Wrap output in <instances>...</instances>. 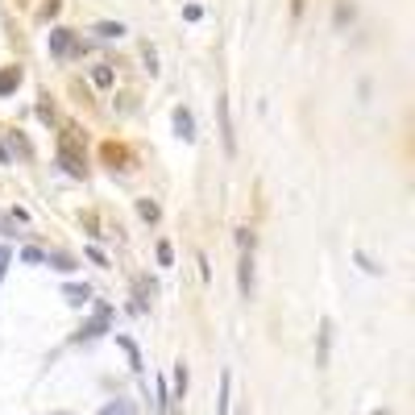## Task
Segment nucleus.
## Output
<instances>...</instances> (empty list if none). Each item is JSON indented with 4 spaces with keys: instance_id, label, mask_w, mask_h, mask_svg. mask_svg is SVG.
Instances as JSON below:
<instances>
[{
    "instance_id": "f257e3e1",
    "label": "nucleus",
    "mask_w": 415,
    "mask_h": 415,
    "mask_svg": "<svg viewBox=\"0 0 415 415\" xmlns=\"http://www.w3.org/2000/svg\"><path fill=\"white\" fill-rule=\"evenodd\" d=\"M79 38H75L71 29H50V54H54V58H75V54H79Z\"/></svg>"
},
{
    "instance_id": "f03ea898",
    "label": "nucleus",
    "mask_w": 415,
    "mask_h": 415,
    "mask_svg": "<svg viewBox=\"0 0 415 415\" xmlns=\"http://www.w3.org/2000/svg\"><path fill=\"white\" fill-rule=\"evenodd\" d=\"M237 287H241V299H253V253H241L237 262Z\"/></svg>"
},
{
    "instance_id": "7ed1b4c3",
    "label": "nucleus",
    "mask_w": 415,
    "mask_h": 415,
    "mask_svg": "<svg viewBox=\"0 0 415 415\" xmlns=\"http://www.w3.org/2000/svg\"><path fill=\"white\" fill-rule=\"evenodd\" d=\"M220 137H224V149L237 154V133H233V117H228V100L220 96Z\"/></svg>"
},
{
    "instance_id": "20e7f679",
    "label": "nucleus",
    "mask_w": 415,
    "mask_h": 415,
    "mask_svg": "<svg viewBox=\"0 0 415 415\" xmlns=\"http://www.w3.org/2000/svg\"><path fill=\"white\" fill-rule=\"evenodd\" d=\"M58 162L67 167V174H83V171H88V167H83V158L71 149V142H63V149H58Z\"/></svg>"
},
{
    "instance_id": "39448f33",
    "label": "nucleus",
    "mask_w": 415,
    "mask_h": 415,
    "mask_svg": "<svg viewBox=\"0 0 415 415\" xmlns=\"http://www.w3.org/2000/svg\"><path fill=\"white\" fill-rule=\"evenodd\" d=\"M228 403H233V374L224 369V374H220V399H216V415H228Z\"/></svg>"
},
{
    "instance_id": "423d86ee",
    "label": "nucleus",
    "mask_w": 415,
    "mask_h": 415,
    "mask_svg": "<svg viewBox=\"0 0 415 415\" xmlns=\"http://www.w3.org/2000/svg\"><path fill=\"white\" fill-rule=\"evenodd\" d=\"M174 129H179V137H183V142H191V137H196V121H191V112H187V108H174Z\"/></svg>"
},
{
    "instance_id": "0eeeda50",
    "label": "nucleus",
    "mask_w": 415,
    "mask_h": 415,
    "mask_svg": "<svg viewBox=\"0 0 415 415\" xmlns=\"http://www.w3.org/2000/svg\"><path fill=\"white\" fill-rule=\"evenodd\" d=\"M104 328H108V308H100V316L92 320V324H88V328H83V332H79V337H83V341H92V337H100V332H104Z\"/></svg>"
},
{
    "instance_id": "6e6552de",
    "label": "nucleus",
    "mask_w": 415,
    "mask_h": 415,
    "mask_svg": "<svg viewBox=\"0 0 415 415\" xmlns=\"http://www.w3.org/2000/svg\"><path fill=\"white\" fill-rule=\"evenodd\" d=\"M112 79H117V75H112L108 63H100L96 71H92V83H96V88H112Z\"/></svg>"
},
{
    "instance_id": "1a4fd4ad",
    "label": "nucleus",
    "mask_w": 415,
    "mask_h": 415,
    "mask_svg": "<svg viewBox=\"0 0 415 415\" xmlns=\"http://www.w3.org/2000/svg\"><path fill=\"white\" fill-rule=\"evenodd\" d=\"M17 83H21V71H17V67H13V71H0V96H9Z\"/></svg>"
},
{
    "instance_id": "9d476101",
    "label": "nucleus",
    "mask_w": 415,
    "mask_h": 415,
    "mask_svg": "<svg viewBox=\"0 0 415 415\" xmlns=\"http://www.w3.org/2000/svg\"><path fill=\"white\" fill-rule=\"evenodd\" d=\"M183 394H187V366L179 362V366H174V399H183ZM174 399H171V403H174Z\"/></svg>"
},
{
    "instance_id": "9b49d317",
    "label": "nucleus",
    "mask_w": 415,
    "mask_h": 415,
    "mask_svg": "<svg viewBox=\"0 0 415 415\" xmlns=\"http://www.w3.org/2000/svg\"><path fill=\"white\" fill-rule=\"evenodd\" d=\"M328 341H332V320H324V328H320V366L328 362Z\"/></svg>"
},
{
    "instance_id": "f8f14e48",
    "label": "nucleus",
    "mask_w": 415,
    "mask_h": 415,
    "mask_svg": "<svg viewBox=\"0 0 415 415\" xmlns=\"http://www.w3.org/2000/svg\"><path fill=\"white\" fill-rule=\"evenodd\" d=\"M21 258L29 262V266H50V262H46L50 253H42V249H33V245H25V249H21Z\"/></svg>"
},
{
    "instance_id": "ddd939ff",
    "label": "nucleus",
    "mask_w": 415,
    "mask_h": 415,
    "mask_svg": "<svg viewBox=\"0 0 415 415\" xmlns=\"http://www.w3.org/2000/svg\"><path fill=\"white\" fill-rule=\"evenodd\" d=\"M63 295H67V303H71V308H83V303H88V295H92V291H88V287H67Z\"/></svg>"
},
{
    "instance_id": "4468645a",
    "label": "nucleus",
    "mask_w": 415,
    "mask_h": 415,
    "mask_svg": "<svg viewBox=\"0 0 415 415\" xmlns=\"http://www.w3.org/2000/svg\"><path fill=\"white\" fill-rule=\"evenodd\" d=\"M100 415H133V403H125V399H117V403H108Z\"/></svg>"
},
{
    "instance_id": "2eb2a0df",
    "label": "nucleus",
    "mask_w": 415,
    "mask_h": 415,
    "mask_svg": "<svg viewBox=\"0 0 415 415\" xmlns=\"http://www.w3.org/2000/svg\"><path fill=\"white\" fill-rule=\"evenodd\" d=\"M96 33H100V38H121V33H125V25H121V21H117V25H112V21H104V25H96Z\"/></svg>"
},
{
    "instance_id": "dca6fc26",
    "label": "nucleus",
    "mask_w": 415,
    "mask_h": 415,
    "mask_svg": "<svg viewBox=\"0 0 415 415\" xmlns=\"http://www.w3.org/2000/svg\"><path fill=\"white\" fill-rule=\"evenodd\" d=\"M137 212H142L146 220H158V204H149V199H142V204H137Z\"/></svg>"
},
{
    "instance_id": "f3484780",
    "label": "nucleus",
    "mask_w": 415,
    "mask_h": 415,
    "mask_svg": "<svg viewBox=\"0 0 415 415\" xmlns=\"http://www.w3.org/2000/svg\"><path fill=\"white\" fill-rule=\"evenodd\" d=\"M9 262H13V249H9V245H0V278H4V270H9Z\"/></svg>"
},
{
    "instance_id": "a211bd4d",
    "label": "nucleus",
    "mask_w": 415,
    "mask_h": 415,
    "mask_svg": "<svg viewBox=\"0 0 415 415\" xmlns=\"http://www.w3.org/2000/svg\"><path fill=\"white\" fill-rule=\"evenodd\" d=\"M46 262H54V270H75L71 258H63V253H54V258H46Z\"/></svg>"
},
{
    "instance_id": "6ab92c4d",
    "label": "nucleus",
    "mask_w": 415,
    "mask_h": 415,
    "mask_svg": "<svg viewBox=\"0 0 415 415\" xmlns=\"http://www.w3.org/2000/svg\"><path fill=\"white\" fill-rule=\"evenodd\" d=\"M158 262H162V266H171V245H167V241L158 245Z\"/></svg>"
},
{
    "instance_id": "aec40b11",
    "label": "nucleus",
    "mask_w": 415,
    "mask_h": 415,
    "mask_svg": "<svg viewBox=\"0 0 415 415\" xmlns=\"http://www.w3.org/2000/svg\"><path fill=\"white\" fill-rule=\"evenodd\" d=\"M0 162H9V149H4V146H0Z\"/></svg>"
}]
</instances>
